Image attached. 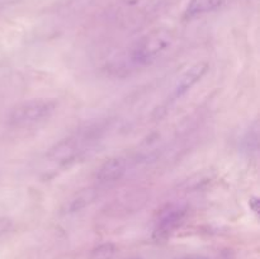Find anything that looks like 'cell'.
<instances>
[{"instance_id": "6da1fadb", "label": "cell", "mask_w": 260, "mask_h": 259, "mask_svg": "<svg viewBox=\"0 0 260 259\" xmlns=\"http://www.w3.org/2000/svg\"><path fill=\"white\" fill-rule=\"evenodd\" d=\"M173 33L165 28H157L142 36L129 47L127 61L134 68L150 65L160 57L172 46Z\"/></svg>"}, {"instance_id": "7a4b0ae2", "label": "cell", "mask_w": 260, "mask_h": 259, "mask_svg": "<svg viewBox=\"0 0 260 259\" xmlns=\"http://www.w3.org/2000/svg\"><path fill=\"white\" fill-rule=\"evenodd\" d=\"M58 103L52 98H33L17 104L8 116V124L14 128H28L50 119Z\"/></svg>"}, {"instance_id": "3957f363", "label": "cell", "mask_w": 260, "mask_h": 259, "mask_svg": "<svg viewBox=\"0 0 260 259\" xmlns=\"http://www.w3.org/2000/svg\"><path fill=\"white\" fill-rule=\"evenodd\" d=\"M96 135L94 134L93 130L68 137L50 149V151L47 152V159L52 163H57L58 165L69 164L78 159L85 151L89 142L93 141Z\"/></svg>"}, {"instance_id": "277c9868", "label": "cell", "mask_w": 260, "mask_h": 259, "mask_svg": "<svg viewBox=\"0 0 260 259\" xmlns=\"http://www.w3.org/2000/svg\"><path fill=\"white\" fill-rule=\"evenodd\" d=\"M187 206L182 203H169L164 206L157 213L155 220L154 238L156 240L168 239L184 221L187 216Z\"/></svg>"}, {"instance_id": "5b68a950", "label": "cell", "mask_w": 260, "mask_h": 259, "mask_svg": "<svg viewBox=\"0 0 260 259\" xmlns=\"http://www.w3.org/2000/svg\"><path fill=\"white\" fill-rule=\"evenodd\" d=\"M208 63L205 62V61H201V62L194 63L190 68H188L182 75L178 79L177 84L174 85L172 91V99L175 101V99L182 98L184 94H187L196 84L200 83L202 80L203 76L207 74L208 71Z\"/></svg>"}, {"instance_id": "8992f818", "label": "cell", "mask_w": 260, "mask_h": 259, "mask_svg": "<svg viewBox=\"0 0 260 259\" xmlns=\"http://www.w3.org/2000/svg\"><path fill=\"white\" fill-rule=\"evenodd\" d=\"M128 163L122 156H113L107 159L95 173V179L101 184H113L126 175Z\"/></svg>"}, {"instance_id": "52a82bcc", "label": "cell", "mask_w": 260, "mask_h": 259, "mask_svg": "<svg viewBox=\"0 0 260 259\" xmlns=\"http://www.w3.org/2000/svg\"><path fill=\"white\" fill-rule=\"evenodd\" d=\"M223 2L225 0H189L185 9V17L196 18L215 12L223 4Z\"/></svg>"}, {"instance_id": "ba28073f", "label": "cell", "mask_w": 260, "mask_h": 259, "mask_svg": "<svg viewBox=\"0 0 260 259\" xmlns=\"http://www.w3.org/2000/svg\"><path fill=\"white\" fill-rule=\"evenodd\" d=\"M98 196L99 190L96 188H88V189H83L81 192L76 193L68 205L69 212H78V211L88 207L98 198Z\"/></svg>"}, {"instance_id": "9c48e42d", "label": "cell", "mask_w": 260, "mask_h": 259, "mask_svg": "<svg viewBox=\"0 0 260 259\" xmlns=\"http://www.w3.org/2000/svg\"><path fill=\"white\" fill-rule=\"evenodd\" d=\"M258 122H254L253 126H250V128L248 130L245 135L243 137V145L244 150L248 152H256L258 151V142H259V132H258Z\"/></svg>"}, {"instance_id": "30bf717a", "label": "cell", "mask_w": 260, "mask_h": 259, "mask_svg": "<svg viewBox=\"0 0 260 259\" xmlns=\"http://www.w3.org/2000/svg\"><path fill=\"white\" fill-rule=\"evenodd\" d=\"M117 254V248L112 243H104L95 246L91 250L89 259H114Z\"/></svg>"}, {"instance_id": "8fae6325", "label": "cell", "mask_w": 260, "mask_h": 259, "mask_svg": "<svg viewBox=\"0 0 260 259\" xmlns=\"http://www.w3.org/2000/svg\"><path fill=\"white\" fill-rule=\"evenodd\" d=\"M13 228V221L9 217H0V239L7 235Z\"/></svg>"}, {"instance_id": "7c38bea8", "label": "cell", "mask_w": 260, "mask_h": 259, "mask_svg": "<svg viewBox=\"0 0 260 259\" xmlns=\"http://www.w3.org/2000/svg\"><path fill=\"white\" fill-rule=\"evenodd\" d=\"M184 259H194V258H184Z\"/></svg>"}, {"instance_id": "4fadbf2b", "label": "cell", "mask_w": 260, "mask_h": 259, "mask_svg": "<svg viewBox=\"0 0 260 259\" xmlns=\"http://www.w3.org/2000/svg\"><path fill=\"white\" fill-rule=\"evenodd\" d=\"M136 259H137V258H136Z\"/></svg>"}]
</instances>
